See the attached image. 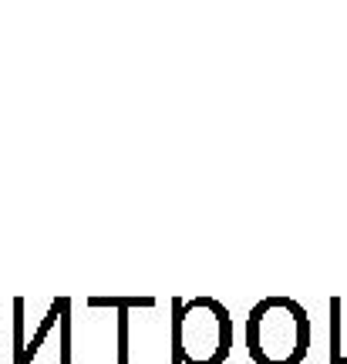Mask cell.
<instances>
[{
  "label": "cell",
  "instance_id": "1",
  "mask_svg": "<svg viewBox=\"0 0 347 364\" xmlns=\"http://www.w3.org/2000/svg\"><path fill=\"white\" fill-rule=\"evenodd\" d=\"M246 351L257 364H300L310 351V317L294 297H263L246 317Z\"/></svg>",
  "mask_w": 347,
  "mask_h": 364
},
{
  "label": "cell",
  "instance_id": "2",
  "mask_svg": "<svg viewBox=\"0 0 347 364\" xmlns=\"http://www.w3.org/2000/svg\"><path fill=\"white\" fill-rule=\"evenodd\" d=\"M172 344L182 364H223L233 348V317L213 297L176 304Z\"/></svg>",
  "mask_w": 347,
  "mask_h": 364
}]
</instances>
